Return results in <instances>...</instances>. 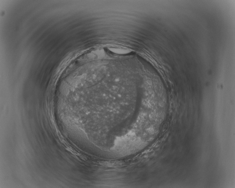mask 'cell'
<instances>
[{
  "mask_svg": "<svg viewBox=\"0 0 235 188\" xmlns=\"http://www.w3.org/2000/svg\"><path fill=\"white\" fill-rule=\"evenodd\" d=\"M112 52L116 53H120V54H125L129 52V51L127 49H119V48H112L111 49Z\"/></svg>",
  "mask_w": 235,
  "mask_h": 188,
  "instance_id": "obj_1",
  "label": "cell"
}]
</instances>
